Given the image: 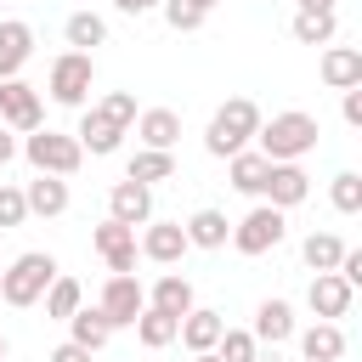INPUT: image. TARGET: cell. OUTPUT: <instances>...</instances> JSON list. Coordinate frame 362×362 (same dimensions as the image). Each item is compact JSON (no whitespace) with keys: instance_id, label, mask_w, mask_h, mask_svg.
<instances>
[{"instance_id":"1","label":"cell","mask_w":362,"mask_h":362,"mask_svg":"<svg viewBox=\"0 0 362 362\" xmlns=\"http://www.w3.org/2000/svg\"><path fill=\"white\" fill-rule=\"evenodd\" d=\"M317 119L311 113H300V107H288V113H272V119H260V130H255V153H266L272 164H300L311 147H317Z\"/></svg>"},{"instance_id":"2","label":"cell","mask_w":362,"mask_h":362,"mask_svg":"<svg viewBox=\"0 0 362 362\" xmlns=\"http://www.w3.org/2000/svg\"><path fill=\"white\" fill-rule=\"evenodd\" d=\"M255 130H260V107H255L249 96H232L226 107H215V119H209V130H204V147H209L215 158H232V153H243V147L255 141Z\"/></svg>"},{"instance_id":"3","label":"cell","mask_w":362,"mask_h":362,"mask_svg":"<svg viewBox=\"0 0 362 362\" xmlns=\"http://www.w3.org/2000/svg\"><path fill=\"white\" fill-rule=\"evenodd\" d=\"M23 158L34 164V175H62V181H68V175L85 164V147H79L68 130H45V124H40V130L23 136Z\"/></svg>"},{"instance_id":"4","label":"cell","mask_w":362,"mask_h":362,"mask_svg":"<svg viewBox=\"0 0 362 362\" xmlns=\"http://www.w3.org/2000/svg\"><path fill=\"white\" fill-rule=\"evenodd\" d=\"M51 277H57V260L45 249H28V255H17L0 272V300L6 305H40V294L51 288Z\"/></svg>"},{"instance_id":"5","label":"cell","mask_w":362,"mask_h":362,"mask_svg":"<svg viewBox=\"0 0 362 362\" xmlns=\"http://www.w3.org/2000/svg\"><path fill=\"white\" fill-rule=\"evenodd\" d=\"M90 85H96V62H90L85 51H62V57L51 62V79H45L51 102H62V107H85V102H90Z\"/></svg>"},{"instance_id":"6","label":"cell","mask_w":362,"mask_h":362,"mask_svg":"<svg viewBox=\"0 0 362 362\" xmlns=\"http://www.w3.org/2000/svg\"><path fill=\"white\" fill-rule=\"evenodd\" d=\"M96 311L107 317V328H136V317L147 311V288H141V277H136V272H113V277L102 283Z\"/></svg>"},{"instance_id":"7","label":"cell","mask_w":362,"mask_h":362,"mask_svg":"<svg viewBox=\"0 0 362 362\" xmlns=\"http://www.w3.org/2000/svg\"><path fill=\"white\" fill-rule=\"evenodd\" d=\"M283 209H272V204H255L238 226H232V249L238 255H266V249H277L283 243Z\"/></svg>"},{"instance_id":"8","label":"cell","mask_w":362,"mask_h":362,"mask_svg":"<svg viewBox=\"0 0 362 362\" xmlns=\"http://www.w3.org/2000/svg\"><path fill=\"white\" fill-rule=\"evenodd\" d=\"M0 124L6 130H40L45 124V102H40V90L17 74V79H0Z\"/></svg>"},{"instance_id":"9","label":"cell","mask_w":362,"mask_h":362,"mask_svg":"<svg viewBox=\"0 0 362 362\" xmlns=\"http://www.w3.org/2000/svg\"><path fill=\"white\" fill-rule=\"evenodd\" d=\"M107 221H119V226H147L153 221V187H141V181H113V192H107Z\"/></svg>"},{"instance_id":"10","label":"cell","mask_w":362,"mask_h":362,"mask_svg":"<svg viewBox=\"0 0 362 362\" xmlns=\"http://www.w3.org/2000/svg\"><path fill=\"white\" fill-rule=\"evenodd\" d=\"M74 141L90 153V158H107V153H119V141H124V124L119 119H107L96 102L79 113V130H74Z\"/></svg>"},{"instance_id":"11","label":"cell","mask_w":362,"mask_h":362,"mask_svg":"<svg viewBox=\"0 0 362 362\" xmlns=\"http://www.w3.org/2000/svg\"><path fill=\"white\" fill-rule=\"evenodd\" d=\"M260 198H266L272 209H294V204H305V198H311V175H305L300 164H272V170H266V187H260Z\"/></svg>"},{"instance_id":"12","label":"cell","mask_w":362,"mask_h":362,"mask_svg":"<svg viewBox=\"0 0 362 362\" xmlns=\"http://www.w3.org/2000/svg\"><path fill=\"white\" fill-rule=\"evenodd\" d=\"M351 294H356V288H351L339 272H317V277H311V288H305V305L317 311V322H334V317H345V311H351Z\"/></svg>"},{"instance_id":"13","label":"cell","mask_w":362,"mask_h":362,"mask_svg":"<svg viewBox=\"0 0 362 362\" xmlns=\"http://www.w3.org/2000/svg\"><path fill=\"white\" fill-rule=\"evenodd\" d=\"M90 243H96V255L107 260V272H136V232L130 226H119V221H102L96 232H90Z\"/></svg>"},{"instance_id":"14","label":"cell","mask_w":362,"mask_h":362,"mask_svg":"<svg viewBox=\"0 0 362 362\" xmlns=\"http://www.w3.org/2000/svg\"><path fill=\"white\" fill-rule=\"evenodd\" d=\"M153 266H175L192 243H187V232H181V221H147V232H141V243H136Z\"/></svg>"},{"instance_id":"15","label":"cell","mask_w":362,"mask_h":362,"mask_svg":"<svg viewBox=\"0 0 362 362\" xmlns=\"http://www.w3.org/2000/svg\"><path fill=\"white\" fill-rule=\"evenodd\" d=\"M249 334H255V345H272V351H277L283 339H294V305H288V300H260Z\"/></svg>"},{"instance_id":"16","label":"cell","mask_w":362,"mask_h":362,"mask_svg":"<svg viewBox=\"0 0 362 362\" xmlns=\"http://www.w3.org/2000/svg\"><path fill=\"white\" fill-rule=\"evenodd\" d=\"M221 328H226V317H221V311H209V305H192V311L181 317V328H175V339H181V345L198 356V351H215Z\"/></svg>"},{"instance_id":"17","label":"cell","mask_w":362,"mask_h":362,"mask_svg":"<svg viewBox=\"0 0 362 362\" xmlns=\"http://www.w3.org/2000/svg\"><path fill=\"white\" fill-rule=\"evenodd\" d=\"M322 85L328 90H356L362 85V51L356 45H328L322 51Z\"/></svg>"},{"instance_id":"18","label":"cell","mask_w":362,"mask_h":362,"mask_svg":"<svg viewBox=\"0 0 362 362\" xmlns=\"http://www.w3.org/2000/svg\"><path fill=\"white\" fill-rule=\"evenodd\" d=\"M136 136H141L153 153H170V147L181 141V113H175V107H147V113H136Z\"/></svg>"},{"instance_id":"19","label":"cell","mask_w":362,"mask_h":362,"mask_svg":"<svg viewBox=\"0 0 362 362\" xmlns=\"http://www.w3.org/2000/svg\"><path fill=\"white\" fill-rule=\"evenodd\" d=\"M147 305H153V311H164V317H175V322H181V317H187V311H192V305H198V300H192V283H187V277H181V272H164V277H158V283H153V288H147Z\"/></svg>"},{"instance_id":"20","label":"cell","mask_w":362,"mask_h":362,"mask_svg":"<svg viewBox=\"0 0 362 362\" xmlns=\"http://www.w3.org/2000/svg\"><path fill=\"white\" fill-rule=\"evenodd\" d=\"M34 57V28L28 23H0V79H17L23 74V62Z\"/></svg>"},{"instance_id":"21","label":"cell","mask_w":362,"mask_h":362,"mask_svg":"<svg viewBox=\"0 0 362 362\" xmlns=\"http://www.w3.org/2000/svg\"><path fill=\"white\" fill-rule=\"evenodd\" d=\"M266 170H272V158H266V153H255V147H243V153H232V158H226V181H232L243 198H260Z\"/></svg>"},{"instance_id":"22","label":"cell","mask_w":362,"mask_h":362,"mask_svg":"<svg viewBox=\"0 0 362 362\" xmlns=\"http://www.w3.org/2000/svg\"><path fill=\"white\" fill-rule=\"evenodd\" d=\"M23 204H28V215H62L68 209V181L62 175H34L28 187H23Z\"/></svg>"},{"instance_id":"23","label":"cell","mask_w":362,"mask_h":362,"mask_svg":"<svg viewBox=\"0 0 362 362\" xmlns=\"http://www.w3.org/2000/svg\"><path fill=\"white\" fill-rule=\"evenodd\" d=\"M181 232H187L192 249H221V243L232 238V221H226L221 209H192V215L181 221Z\"/></svg>"},{"instance_id":"24","label":"cell","mask_w":362,"mask_h":362,"mask_svg":"<svg viewBox=\"0 0 362 362\" xmlns=\"http://www.w3.org/2000/svg\"><path fill=\"white\" fill-rule=\"evenodd\" d=\"M300 356L305 362H339L345 356V328L339 322H311L300 334Z\"/></svg>"},{"instance_id":"25","label":"cell","mask_w":362,"mask_h":362,"mask_svg":"<svg viewBox=\"0 0 362 362\" xmlns=\"http://www.w3.org/2000/svg\"><path fill=\"white\" fill-rule=\"evenodd\" d=\"M294 40L300 45H334V34H339V17L334 11H294Z\"/></svg>"},{"instance_id":"26","label":"cell","mask_w":362,"mask_h":362,"mask_svg":"<svg viewBox=\"0 0 362 362\" xmlns=\"http://www.w3.org/2000/svg\"><path fill=\"white\" fill-rule=\"evenodd\" d=\"M62 34H68V45H74V51H85V57H90L96 45H107V23H102L96 11H74V17L62 23Z\"/></svg>"},{"instance_id":"27","label":"cell","mask_w":362,"mask_h":362,"mask_svg":"<svg viewBox=\"0 0 362 362\" xmlns=\"http://www.w3.org/2000/svg\"><path fill=\"white\" fill-rule=\"evenodd\" d=\"M40 300H45V317H57V322H68V317H74V311L85 305V288H79L74 277H62V272H57V277H51V288H45Z\"/></svg>"},{"instance_id":"28","label":"cell","mask_w":362,"mask_h":362,"mask_svg":"<svg viewBox=\"0 0 362 362\" xmlns=\"http://www.w3.org/2000/svg\"><path fill=\"white\" fill-rule=\"evenodd\" d=\"M68 334H74V345H85V351H102L113 328H107V317H102L96 305H79V311L68 317Z\"/></svg>"},{"instance_id":"29","label":"cell","mask_w":362,"mask_h":362,"mask_svg":"<svg viewBox=\"0 0 362 362\" xmlns=\"http://www.w3.org/2000/svg\"><path fill=\"white\" fill-rule=\"evenodd\" d=\"M130 181H141V187H153V181H170L175 175V153H153V147H141L136 158H130V170H124Z\"/></svg>"},{"instance_id":"30","label":"cell","mask_w":362,"mask_h":362,"mask_svg":"<svg viewBox=\"0 0 362 362\" xmlns=\"http://www.w3.org/2000/svg\"><path fill=\"white\" fill-rule=\"evenodd\" d=\"M175 328H181V322H175V317H164V311H153V305L136 317V339H141L147 351H164V345H175Z\"/></svg>"},{"instance_id":"31","label":"cell","mask_w":362,"mask_h":362,"mask_svg":"<svg viewBox=\"0 0 362 362\" xmlns=\"http://www.w3.org/2000/svg\"><path fill=\"white\" fill-rule=\"evenodd\" d=\"M300 255H305V266H311V272H334V266H339V255H345V243H339L334 232H311V238L300 243Z\"/></svg>"},{"instance_id":"32","label":"cell","mask_w":362,"mask_h":362,"mask_svg":"<svg viewBox=\"0 0 362 362\" xmlns=\"http://www.w3.org/2000/svg\"><path fill=\"white\" fill-rule=\"evenodd\" d=\"M255 334L249 328H221V339H215V356L221 362H255Z\"/></svg>"},{"instance_id":"33","label":"cell","mask_w":362,"mask_h":362,"mask_svg":"<svg viewBox=\"0 0 362 362\" xmlns=\"http://www.w3.org/2000/svg\"><path fill=\"white\" fill-rule=\"evenodd\" d=\"M328 198H334L339 215H356V209H362V175H356V170H339L334 187H328Z\"/></svg>"},{"instance_id":"34","label":"cell","mask_w":362,"mask_h":362,"mask_svg":"<svg viewBox=\"0 0 362 362\" xmlns=\"http://www.w3.org/2000/svg\"><path fill=\"white\" fill-rule=\"evenodd\" d=\"M96 107H102V113H107V119H119V124H136V113H141V107H136V96H130V90H107V96H102V102H96Z\"/></svg>"},{"instance_id":"35","label":"cell","mask_w":362,"mask_h":362,"mask_svg":"<svg viewBox=\"0 0 362 362\" xmlns=\"http://www.w3.org/2000/svg\"><path fill=\"white\" fill-rule=\"evenodd\" d=\"M164 23L175 34H192V28H204V11H192L187 0H164Z\"/></svg>"},{"instance_id":"36","label":"cell","mask_w":362,"mask_h":362,"mask_svg":"<svg viewBox=\"0 0 362 362\" xmlns=\"http://www.w3.org/2000/svg\"><path fill=\"white\" fill-rule=\"evenodd\" d=\"M23 221H28L23 187H6V181H0V226H23Z\"/></svg>"},{"instance_id":"37","label":"cell","mask_w":362,"mask_h":362,"mask_svg":"<svg viewBox=\"0 0 362 362\" xmlns=\"http://www.w3.org/2000/svg\"><path fill=\"white\" fill-rule=\"evenodd\" d=\"M334 272H339V277H345V283H351V288H356V283H362V249H345V255H339V266H334Z\"/></svg>"},{"instance_id":"38","label":"cell","mask_w":362,"mask_h":362,"mask_svg":"<svg viewBox=\"0 0 362 362\" xmlns=\"http://www.w3.org/2000/svg\"><path fill=\"white\" fill-rule=\"evenodd\" d=\"M339 113H345V124H362V85H356V90H345Z\"/></svg>"},{"instance_id":"39","label":"cell","mask_w":362,"mask_h":362,"mask_svg":"<svg viewBox=\"0 0 362 362\" xmlns=\"http://www.w3.org/2000/svg\"><path fill=\"white\" fill-rule=\"evenodd\" d=\"M51 362H90V351L68 339V345H57V351H51Z\"/></svg>"},{"instance_id":"40","label":"cell","mask_w":362,"mask_h":362,"mask_svg":"<svg viewBox=\"0 0 362 362\" xmlns=\"http://www.w3.org/2000/svg\"><path fill=\"white\" fill-rule=\"evenodd\" d=\"M113 6H119V11H124V17H141V11H158V6H164V0H113Z\"/></svg>"},{"instance_id":"41","label":"cell","mask_w":362,"mask_h":362,"mask_svg":"<svg viewBox=\"0 0 362 362\" xmlns=\"http://www.w3.org/2000/svg\"><path fill=\"white\" fill-rule=\"evenodd\" d=\"M11 158H17V141H11V136H6V124H0V164H11Z\"/></svg>"},{"instance_id":"42","label":"cell","mask_w":362,"mask_h":362,"mask_svg":"<svg viewBox=\"0 0 362 362\" xmlns=\"http://www.w3.org/2000/svg\"><path fill=\"white\" fill-rule=\"evenodd\" d=\"M300 11H334V0H294Z\"/></svg>"},{"instance_id":"43","label":"cell","mask_w":362,"mask_h":362,"mask_svg":"<svg viewBox=\"0 0 362 362\" xmlns=\"http://www.w3.org/2000/svg\"><path fill=\"white\" fill-rule=\"evenodd\" d=\"M187 6H192V11H204V17H209V11H215V6H221V0H187Z\"/></svg>"},{"instance_id":"44","label":"cell","mask_w":362,"mask_h":362,"mask_svg":"<svg viewBox=\"0 0 362 362\" xmlns=\"http://www.w3.org/2000/svg\"><path fill=\"white\" fill-rule=\"evenodd\" d=\"M255 362H283V356L277 351H255Z\"/></svg>"},{"instance_id":"45","label":"cell","mask_w":362,"mask_h":362,"mask_svg":"<svg viewBox=\"0 0 362 362\" xmlns=\"http://www.w3.org/2000/svg\"><path fill=\"white\" fill-rule=\"evenodd\" d=\"M192 362H221V356H215V351H198V356H192Z\"/></svg>"},{"instance_id":"46","label":"cell","mask_w":362,"mask_h":362,"mask_svg":"<svg viewBox=\"0 0 362 362\" xmlns=\"http://www.w3.org/2000/svg\"><path fill=\"white\" fill-rule=\"evenodd\" d=\"M0 362H6V334H0Z\"/></svg>"}]
</instances>
